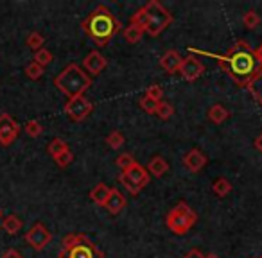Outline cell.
<instances>
[{"label": "cell", "instance_id": "cell-13", "mask_svg": "<svg viewBox=\"0 0 262 258\" xmlns=\"http://www.w3.org/2000/svg\"><path fill=\"white\" fill-rule=\"evenodd\" d=\"M183 165H185L190 172H200L201 169L207 165V156H205L200 149H192L183 156Z\"/></svg>", "mask_w": 262, "mask_h": 258}, {"label": "cell", "instance_id": "cell-30", "mask_svg": "<svg viewBox=\"0 0 262 258\" xmlns=\"http://www.w3.org/2000/svg\"><path fill=\"white\" fill-rule=\"evenodd\" d=\"M133 163H137V161H135V158L131 156L129 153L119 154V156H117V160H115V165L120 169V171H126V169H129Z\"/></svg>", "mask_w": 262, "mask_h": 258}, {"label": "cell", "instance_id": "cell-25", "mask_svg": "<svg viewBox=\"0 0 262 258\" xmlns=\"http://www.w3.org/2000/svg\"><path fill=\"white\" fill-rule=\"evenodd\" d=\"M248 90H250V93L253 95V99L258 102V104L262 106V72L257 76V79L253 81V83L248 86Z\"/></svg>", "mask_w": 262, "mask_h": 258}, {"label": "cell", "instance_id": "cell-36", "mask_svg": "<svg viewBox=\"0 0 262 258\" xmlns=\"http://www.w3.org/2000/svg\"><path fill=\"white\" fill-rule=\"evenodd\" d=\"M0 258H24V256H22V254H20L16 249H8Z\"/></svg>", "mask_w": 262, "mask_h": 258}, {"label": "cell", "instance_id": "cell-3", "mask_svg": "<svg viewBox=\"0 0 262 258\" xmlns=\"http://www.w3.org/2000/svg\"><path fill=\"white\" fill-rule=\"evenodd\" d=\"M54 84L63 95L74 99L83 95L92 86V77L77 63H70L54 77Z\"/></svg>", "mask_w": 262, "mask_h": 258}, {"label": "cell", "instance_id": "cell-23", "mask_svg": "<svg viewBox=\"0 0 262 258\" xmlns=\"http://www.w3.org/2000/svg\"><path fill=\"white\" fill-rule=\"evenodd\" d=\"M47 151H49V154H51L52 158H58L59 154H63L65 151H69V144H67L65 140H61V138H54L51 144H49Z\"/></svg>", "mask_w": 262, "mask_h": 258}, {"label": "cell", "instance_id": "cell-35", "mask_svg": "<svg viewBox=\"0 0 262 258\" xmlns=\"http://www.w3.org/2000/svg\"><path fill=\"white\" fill-rule=\"evenodd\" d=\"M139 104H140V108H142L146 113H149V115H155V113H157V108H158L157 101H151V99H147V97H142L139 101Z\"/></svg>", "mask_w": 262, "mask_h": 258}, {"label": "cell", "instance_id": "cell-1", "mask_svg": "<svg viewBox=\"0 0 262 258\" xmlns=\"http://www.w3.org/2000/svg\"><path fill=\"white\" fill-rule=\"evenodd\" d=\"M189 52L214 58L215 61L225 68V72L232 77V81H235V84H239L241 88H248L257 79L258 74L262 72V65L258 63V59L255 58L253 51H251L244 41H237L235 47L230 49V51L223 56L205 52V51H198V49H192V47H189Z\"/></svg>", "mask_w": 262, "mask_h": 258}, {"label": "cell", "instance_id": "cell-16", "mask_svg": "<svg viewBox=\"0 0 262 258\" xmlns=\"http://www.w3.org/2000/svg\"><path fill=\"white\" fill-rule=\"evenodd\" d=\"M112 186H108L106 183H97V185L92 189L90 192V199L94 201L95 204H99V206H104L106 201L110 199V196H112Z\"/></svg>", "mask_w": 262, "mask_h": 258}, {"label": "cell", "instance_id": "cell-7", "mask_svg": "<svg viewBox=\"0 0 262 258\" xmlns=\"http://www.w3.org/2000/svg\"><path fill=\"white\" fill-rule=\"evenodd\" d=\"M149 179H151V174L147 172V169L142 167L140 163H133L129 169H126V171H122L119 174L120 185L129 194H133V196L142 192V190L149 185Z\"/></svg>", "mask_w": 262, "mask_h": 258}, {"label": "cell", "instance_id": "cell-40", "mask_svg": "<svg viewBox=\"0 0 262 258\" xmlns=\"http://www.w3.org/2000/svg\"><path fill=\"white\" fill-rule=\"evenodd\" d=\"M205 258H219V256H217V254H214V253H210V254H207Z\"/></svg>", "mask_w": 262, "mask_h": 258}, {"label": "cell", "instance_id": "cell-29", "mask_svg": "<svg viewBox=\"0 0 262 258\" xmlns=\"http://www.w3.org/2000/svg\"><path fill=\"white\" fill-rule=\"evenodd\" d=\"M106 144H108L112 149H120L124 146V135L120 131H112L106 136Z\"/></svg>", "mask_w": 262, "mask_h": 258}, {"label": "cell", "instance_id": "cell-11", "mask_svg": "<svg viewBox=\"0 0 262 258\" xmlns=\"http://www.w3.org/2000/svg\"><path fill=\"white\" fill-rule=\"evenodd\" d=\"M178 72L183 76V79H187V81H196L198 77L203 76L205 66H203V63H201L198 58H194V56H189V58H183L182 66H180Z\"/></svg>", "mask_w": 262, "mask_h": 258}, {"label": "cell", "instance_id": "cell-5", "mask_svg": "<svg viewBox=\"0 0 262 258\" xmlns=\"http://www.w3.org/2000/svg\"><path fill=\"white\" fill-rule=\"evenodd\" d=\"M198 215L187 203H178L165 217V224L176 235H187L196 224Z\"/></svg>", "mask_w": 262, "mask_h": 258}, {"label": "cell", "instance_id": "cell-4", "mask_svg": "<svg viewBox=\"0 0 262 258\" xmlns=\"http://www.w3.org/2000/svg\"><path fill=\"white\" fill-rule=\"evenodd\" d=\"M59 258H104L102 251L83 233H69L61 240Z\"/></svg>", "mask_w": 262, "mask_h": 258}, {"label": "cell", "instance_id": "cell-31", "mask_svg": "<svg viewBox=\"0 0 262 258\" xmlns=\"http://www.w3.org/2000/svg\"><path fill=\"white\" fill-rule=\"evenodd\" d=\"M26 76L29 77V79L33 81H38L41 76H43V66H40L38 63H29V65L26 66Z\"/></svg>", "mask_w": 262, "mask_h": 258}, {"label": "cell", "instance_id": "cell-32", "mask_svg": "<svg viewBox=\"0 0 262 258\" xmlns=\"http://www.w3.org/2000/svg\"><path fill=\"white\" fill-rule=\"evenodd\" d=\"M144 97L151 99V101L160 102L162 97H164V90H162L160 84H151V86L146 88V95H144Z\"/></svg>", "mask_w": 262, "mask_h": 258}, {"label": "cell", "instance_id": "cell-19", "mask_svg": "<svg viewBox=\"0 0 262 258\" xmlns=\"http://www.w3.org/2000/svg\"><path fill=\"white\" fill-rule=\"evenodd\" d=\"M2 228H4L6 233H9V235H16V233L22 229V221H20L18 215L11 214V215H8V217H4Z\"/></svg>", "mask_w": 262, "mask_h": 258}, {"label": "cell", "instance_id": "cell-38", "mask_svg": "<svg viewBox=\"0 0 262 258\" xmlns=\"http://www.w3.org/2000/svg\"><path fill=\"white\" fill-rule=\"evenodd\" d=\"M253 54H255V58L258 59V63H260V65H262V43L258 45L257 49H255V51H253Z\"/></svg>", "mask_w": 262, "mask_h": 258}, {"label": "cell", "instance_id": "cell-15", "mask_svg": "<svg viewBox=\"0 0 262 258\" xmlns=\"http://www.w3.org/2000/svg\"><path fill=\"white\" fill-rule=\"evenodd\" d=\"M126 204H127V201H126V197H124L122 194H120V190L113 189L112 190V196H110V199L106 201L104 208L112 215H119L120 212H122L124 208H126Z\"/></svg>", "mask_w": 262, "mask_h": 258}, {"label": "cell", "instance_id": "cell-26", "mask_svg": "<svg viewBox=\"0 0 262 258\" xmlns=\"http://www.w3.org/2000/svg\"><path fill=\"white\" fill-rule=\"evenodd\" d=\"M26 43H27V47L29 49H33L34 52L36 51H40V49H43V43H45V38L41 36L40 33H31L29 36H27V40H26Z\"/></svg>", "mask_w": 262, "mask_h": 258}, {"label": "cell", "instance_id": "cell-24", "mask_svg": "<svg viewBox=\"0 0 262 258\" xmlns=\"http://www.w3.org/2000/svg\"><path fill=\"white\" fill-rule=\"evenodd\" d=\"M24 131H26L31 138H38V136L43 133V126H41L38 120H27L26 126H24Z\"/></svg>", "mask_w": 262, "mask_h": 258}, {"label": "cell", "instance_id": "cell-9", "mask_svg": "<svg viewBox=\"0 0 262 258\" xmlns=\"http://www.w3.org/2000/svg\"><path fill=\"white\" fill-rule=\"evenodd\" d=\"M20 135V126L11 115L2 113L0 115V146H11Z\"/></svg>", "mask_w": 262, "mask_h": 258}, {"label": "cell", "instance_id": "cell-28", "mask_svg": "<svg viewBox=\"0 0 262 258\" xmlns=\"http://www.w3.org/2000/svg\"><path fill=\"white\" fill-rule=\"evenodd\" d=\"M34 63H38L40 66H47L52 63V52L47 51V49H40V51L34 52Z\"/></svg>", "mask_w": 262, "mask_h": 258}, {"label": "cell", "instance_id": "cell-12", "mask_svg": "<svg viewBox=\"0 0 262 258\" xmlns=\"http://www.w3.org/2000/svg\"><path fill=\"white\" fill-rule=\"evenodd\" d=\"M106 65H108V61H106V58L99 51H92L90 54L83 59L84 70L90 72L92 76H99V74L106 68Z\"/></svg>", "mask_w": 262, "mask_h": 258}, {"label": "cell", "instance_id": "cell-22", "mask_svg": "<svg viewBox=\"0 0 262 258\" xmlns=\"http://www.w3.org/2000/svg\"><path fill=\"white\" fill-rule=\"evenodd\" d=\"M212 189H214V194L217 197H225L232 192V183L226 178H217L214 181V185H212Z\"/></svg>", "mask_w": 262, "mask_h": 258}, {"label": "cell", "instance_id": "cell-42", "mask_svg": "<svg viewBox=\"0 0 262 258\" xmlns=\"http://www.w3.org/2000/svg\"><path fill=\"white\" fill-rule=\"evenodd\" d=\"M260 258H262V256H260Z\"/></svg>", "mask_w": 262, "mask_h": 258}, {"label": "cell", "instance_id": "cell-17", "mask_svg": "<svg viewBox=\"0 0 262 258\" xmlns=\"http://www.w3.org/2000/svg\"><path fill=\"white\" fill-rule=\"evenodd\" d=\"M147 172H149V174H153L155 178H162V176L169 172L167 160H165V158H162V156H153V160H151L149 165H147Z\"/></svg>", "mask_w": 262, "mask_h": 258}, {"label": "cell", "instance_id": "cell-14", "mask_svg": "<svg viewBox=\"0 0 262 258\" xmlns=\"http://www.w3.org/2000/svg\"><path fill=\"white\" fill-rule=\"evenodd\" d=\"M183 58L180 56L178 51H167L164 56L160 58V66L164 68V72L167 74H176L182 66Z\"/></svg>", "mask_w": 262, "mask_h": 258}, {"label": "cell", "instance_id": "cell-20", "mask_svg": "<svg viewBox=\"0 0 262 258\" xmlns=\"http://www.w3.org/2000/svg\"><path fill=\"white\" fill-rule=\"evenodd\" d=\"M147 24H149V15H147L146 8H140L135 15L129 16V26H135L140 27V29L146 31L147 29Z\"/></svg>", "mask_w": 262, "mask_h": 258}, {"label": "cell", "instance_id": "cell-8", "mask_svg": "<svg viewBox=\"0 0 262 258\" xmlns=\"http://www.w3.org/2000/svg\"><path fill=\"white\" fill-rule=\"evenodd\" d=\"M92 111H94V102L84 95L69 99V102L65 104V113L72 122H83Z\"/></svg>", "mask_w": 262, "mask_h": 258}, {"label": "cell", "instance_id": "cell-6", "mask_svg": "<svg viewBox=\"0 0 262 258\" xmlns=\"http://www.w3.org/2000/svg\"><path fill=\"white\" fill-rule=\"evenodd\" d=\"M144 8H146L147 15H149V24H147L146 33L153 38L160 36V34L172 24V15L158 2V0H149Z\"/></svg>", "mask_w": 262, "mask_h": 258}, {"label": "cell", "instance_id": "cell-34", "mask_svg": "<svg viewBox=\"0 0 262 258\" xmlns=\"http://www.w3.org/2000/svg\"><path fill=\"white\" fill-rule=\"evenodd\" d=\"M54 161H56V165L58 167H61V169H65V167H69L70 163L74 161V154H72V151H65L63 154H59L58 158H54Z\"/></svg>", "mask_w": 262, "mask_h": 258}, {"label": "cell", "instance_id": "cell-2", "mask_svg": "<svg viewBox=\"0 0 262 258\" xmlns=\"http://www.w3.org/2000/svg\"><path fill=\"white\" fill-rule=\"evenodd\" d=\"M81 27L97 47H106L120 33L122 24L106 6L101 4L81 22Z\"/></svg>", "mask_w": 262, "mask_h": 258}, {"label": "cell", "instance_id": "cell-21", "mask_svg": "<svg viewBox=\"0 0 262 258\" xmlns=\"http://www.w3.org/2000/svg\"><path fill=\"white\" fill-rule=\"evenodd\" d=\"M144 33H146V31L140 29V27L127 26L126 29H124V38H126L127 43H133V45H135V43H139V41L142 40Z\"/></svg>", "mask_w": 262, "mask_h": 258}, {"label": "cell", "instance_id": "cell-27", "mask_svg": "<svg viewBox=\"0 0 262 258\" xmlns=\"http://www.w3.org/2000/svg\"><path fill=\"white\" fill-rule=\"evenodd\" d=\"M172 113H174L172 104H169V102H165V101H160L158 102V108H157V113H155V115L162 120H169L172 116Z\"/></svg>", "mask_w": 262, "mask_h": 258}, {"label": "cell", "instance_id": "cell-10", "mask_svg": "<svg viewBox=\"0 0 262 258\" xmlns=\"http://www.w3.org/2000/svg\"><path fill=\"white\" fill-rule=\"evenodd\" d=\"M51 240H52V233L49 231V229L45 228L41 222L33 224V228L26 233V242L36 251L45 249V247L51 244Z\"/></svg>", "mask_w": 262, "mask_h": 258}, {"label": "cell", "instance_id": "cell-41", "mask_svg": "<svg viewBox=\"0 0 262 258\" xmlns=\"http://www.w3.org/2000/svg\"><path fill=\"white\" fill-rule=\"evenodd\" d=\"M2 215H4V212H2V208H0V219H2Z\"/></svg>", "mask_w": 262, "mask_h": 258}, {"label": "cell", "instance_id": "cell-39", "mask_svg": "<svg viewBox=\"0 0 262 258\" xmlns=\"http://www.w3.org/2000/svg\"><path fill=\"white\" fill-rule=\"evenodd\" d=\"M255 147H257V149H258V151H260V153H262V133H260V135L257 136V138H255Z\"/></svg>", "mask_w": 262, "mask_h": 258}, {"label": "cell", "instance_id": "cell-33", "mask_svg": "<svg viewBox=\"0 0 262 258\" xmlns=\"http://www.w3.org/2000/svg\"><path fill=\"white\" fill-rule=\"evenodd\" d=\"M243 24H244V27H248V29H255V27L260 24V16H258L255 11H246L243 16Z\"/></svg>", "mask_w": 262, "mask_h": 258}, {"label": "cell", "instance_id": "cell-37", "mask_svg": "<svg viewBox=\"0 0 262 258\" xmlns=\"http://www.w3.org/2000/svg\"><path fill=\"white\" fill-rule=\"evenodd\" d=\"M183 258H205V254L201 253L200 249H192V251H189Z\"/></svg>", "mask_w": 262, "mask_h": 258}, {"label": "cell", "instance_id": "cell-18", "mask_svg": "<svg viewBox=\"0 0 262 258\" xmlns=\"http://www.w3.org/2000/svg\"><path fill=\"white\" fill-rule=\"evenodd\" d=\"M208 119H210L214 124H223L230 119V111L223 104H214L210 109H208Z\"/></svg>", "mask_w": 262, "mask_h": 258}]
</instances>
